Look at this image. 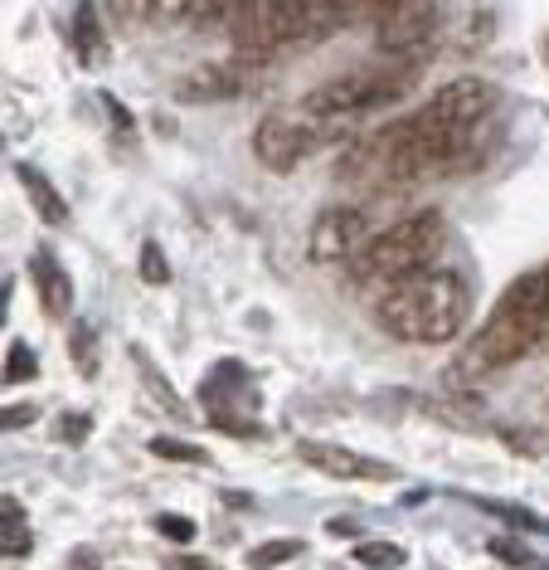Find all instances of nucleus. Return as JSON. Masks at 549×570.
Listing matches in <instances>:
<instances>
[{"mask_svg": "<svg viewBox=\"0 0 549 570\" xmlns=\"http://www.w3.org/2000/svg\"><path fill=\"white\" fill-rule=\"evenodd\" d=\"M30 375H34V356H30V346L24 342H16L10 346V356H6V381L20 385V381H30Z\"/></svg>", "mask_w": 549, "mask_h": 570, "instance_id": "21", "label": "nucleus"}, {"mask_svg": "<svg viewBox=\"0 0 549 570\" xmlns=\"http://www.w3.org/2000/svg\"><path fill=\"white\" fill-rule=\"evenodd\" d=\"M370 244H375V235H370L365 210H356V205H331V210H321L317 225H311L307 254L317 258V264H350L356 268Z\"/></svg>", "mask_w": 549, "mask_h": 570, "instance_id": "8", "label": "nucleus"}, {"mask_svg": "<svg viewBox=\"0 0 549 570\" xmlns=\"http://www.w3.org/2000/svg\"><path fill=\"white\" fill-rule=\"evenodd\" d=\"M34 414H39L34 405H6V430H24Z\"/></svg>", "mask_w": 549, "mask_h": 570, "instance_id": "24", "label": "nucleus"}, {"mask_svg": "<svg viewBox=\"0 0 549 570\" xmlns=\"http://www.w3.org/2000/svg\"><path fill=\"white\" fill-rule=\"evenodd\" d=\"M93 327H83V322H78V327L69 332V352H73V366L78 371H98V352H93Z\"/></svg>", "mask_w": 549, "mask_h": 570, "instance_id": "18", "label": "nucleus"}, {"mask_svg": "<svg viewBox=\"0 0 549 570\" xmlns=\"http://www.w3.org/2000/svg\"><path fill=\"white\" fill-rule=\"evenodd\" d=\"M297 556H302V541H297V537H282V541H263V547L248 551V566H253V570H272V566L297 561Z\"/></svg>", "mask_w": 549, "mask_h": 570, "instance_id": "15", "label": "nucleus"}, {"mask_svg": "<svg viewBox=\"0 0 549 570\" xmlns=\"http://www.w3.org/2000/svg\"><path fill=\"white\" fill-rule=\"evenodd\" d=\"M151 453L156 459H176V463H204V449L200 444H186V439H151Z\"/></svg>", "mask_w": 549, "mask_h": 570, "instance_id": "19", "label": "nucleus"}, {"mask_svg": "<svg viewBox=\"0 0 549 570\" xmlns=\"http://www.w3.org/2000/svg\"><path fill=\"white\" fill-rule=\"evenodd\" d=\"M442 10L438 6H375V40L389 63H423L438 45Z\"/></svg>", "mask_w": 549, "mask_h": 570, "instance_id": "6", "label": "nucleus"}, {"mask_svg": "<svg viewBox=\"0 0 549 570\" xmlns=\"http://www.w3.org/2000/svg\"><path fill=\"white\" fill-rule=\"evenodd\" d=\"M63 424H69V430H63V439H83V434H88V424H93V420H83V414H69Z\"/></svg>", "mask_w": 549, "mask_h": 570, "instance_id": "26", "label": "nucleus"}, {"mask_svg": "<svg viewBox=\"0 0 549 570\" xmlns=\"http://www.w3.org/2000/svg\"><path fill=\"white\" fill-rule=\"evenodd\" d=\"M442 239H448V225H442L438 210L403 215V219H395L389 229L375 235V244L356 264V278L375 283V288L385 293L389 283H403V278L423 274V268H433V258L442 254Z\"/></svg>", "mask_w": 549, "mask_h": 570, "instance_id": "4", "label": "nucleus"}, {"mask_svg": "<svg viewBox=\"0 0 549 570\" xmlns=\"http://www.w3.org/2000/svg\"><path fill=\"white\" fill-rule=\"evenodd\" d=\"M297 453L311 463L317 473L326 478H346V483H389L395 478V469H385V463H375V459H360V453H350L341 444H297Z\"/></svg>", "mask_w": 549, "mask_h": 570, "instance_id": "9", "label": "nucleus"}, {"mask_svg": "<svg viewBox=\"0 0 549 570\" xmlns=\"http://www.w3.org/2000/svg\"><path fill=\"white\" fill-rule=\"evenodd\" d=\"M16 176H20V186H24V196H30V205L39 210V219H49V225H63V219H69V205H63V196L54 190V180L39 176L30 161H20Z\"/></svg>", "mask_w": 549, "mask_h": 570, "instance_id": "12", "label": "nucleus"}, {"mask_svg": "<svg viewBox=\"0 0 549 570\" xmlns=\"http://www.w3.org/2000/svg\"><path fill=\"white\" fill-rule=\"evenodd\" d=\"M418 83V69L413 63H379V69H350L341 79L311 88L302 98L307 112H317V118H331V122H346L360 132V122L370 118V112L389 108V102H399L409 88Z\"/></svg>", "mask_w": 549, "mask_h": 570, "instance_id": "5", "label": "nucleus"}, {"mask_svg": "<svg viewBox=\"0 0 549 570\" xmlns=\"http://www.w3.org/2000/svg\"><path fill=\"white\" fill-rule=\"evenodd\" d=\"M141 278H147L151 288H161V283H171V264H166L161 244H141Z\"/></svg>", "mask_w": 549, "mask_h": 570, "instance_id": "20", "label": "nucleus"}, {"mask_svg": "<svg viewBox=\"0 0 549 570\" xmlns=\"http://www.w3.org/2000/svg\"><path fill=\"white\" fill-rule=\"evenodd\" d=\"M477 508H481V512H491V517H501V522H511V527L549 531L545 517H535V512H526V508H506V502H491V498H477Z\"/></svg>", "mask_w": 549, "mask_h": 570, "instance_id": "16", "label": "nucleus"}, {"mask_svg": "<svg viewBox=\"0 0 549 570\" xmlns=\"http://www.w3.org/2000/svg\"><path fill=\"white\" fill-rule=\"evenodd\" d=\"M248 83H253V79H248V63L243 59H233V63H200V69H190L186 79L176 83V94L186 102H209V98L243 94Z\"/></svg>", "mask_w": 549, "mask_h": 570, "instance_id": "10", "label": "nucleus"}, {"mask_svg": "<svg viewBox=\"0 0 549 570\" xmlns=\"http://www.w3.org/2000/svg\"><path fill=\"white\" fill-rule=\"evenodd\" d=\"M350 556H356L360 566H370V570H399L403 561H409L399 541H360V547L350 551Z\"/></svg>", "mask_w": 549, "mask_h": 570, "instance_id": "14", "label": "nucleus"}, {"mask_svg": "<svg viewBox=\"0 0 549 570\" xmlns=\"http://www.w3.org/2000/svg\"><path fill=\"white\" fill-rule=\"evenodd\" d=\"M311 151H321V137L311 118L302 108H287V112H268L263 122L253 127V157L263 171H297Z\"/></svg>", "mask_w": 549, "mask_h": 570, "instance_id": "7", "label": "nucleus"}, {"mask_svg": "<svg viewBox=\"0 0 549 570\" xmlns=\"http://www.w3.org/2000/svg\"><path fill=\"white\" fill-rule=\"evenodd\" d=\"M156 531H161V537H171V541H194V522L190 517H156Z\"/></svg>", "mask_w": 549, "mask_h": 570, "instance_id": "22", "label": "nucleus"}, {"mask_svg": "<svg viewBox=\"0 0 549 570\" xmlns=\"http://www.w3.org/2000/svg\"><path fill=\"white\" fill-rule=\"evenodd\" d=\"M545 342H549V264L520 274L511 288L496 297L491 317L481 322L472 346L462 352V371L467 375L506 371L516 361H526L530 352H540Z\"/></svg>", "mask_w": 549, "mask_h": 570, "instance_id": "2", "label": "nucleus"}, {"mask_svg": "<svg viewBox=\"0 0 549 570\" xmlns=\"http://www.w3.org/2000/svg\"><path fill=\"white\" fill-rule=\"evenodd\" d=\"M30 274H34L39 307H44L49 317H69V313H73V283H69V274H63L59 258H54V254H34Z\"/></svg>", "mask_w": 549, "mask_h": 570, "instance_id": "11", "label": "nucleus"}, {"mask_svg": "<svg viewBox=\"0 0 549 570\" xmlns=\"http://www.w3.org/2000/svg\"><path fill=\"white\" fill-rule=\"evenodd\" d=\"M375 317L409 346H448L472 317V288L457 268H423L403 283H389L375 303Z\"/></svg>", "mask_w": 549, "mask_h": 570, "instance_id": "1", "label": "nucleus"}, {"mask_svg": "<svg viewBox=\"0 0 549 570\" xmlns=\"http://www.w3.org/2000/svg\"><path fill=\"white\" fill-rule=\"evenodd\" d=\"M491 556H501V561H516V566H535V556L526 547H511V541H491Z\"/></svg>", "mask_w": 549, "mask_h": 570, "instance_id": "23", "label": "nucleus"}, {"mask_svg": "<svg viewBox=\"0 0 549 570\" xmlns=\"http://www.w3.org/2000/svg\"><path fill=\"white\" fill-rule=\"evenodd\" d=\"M166 570H209V561H200V556H171Z\"/></svg>", "mask_w": 549, "mask_h": 570, "instance_id": "25", "label": "nucleus"}, {"mask_svg": "<svg viewBox=\"0 0 549 570\" xmlns=\"http://www.w3.org/2000/svg\"><path fill=\"white\" fill-rule=\"evenodd\" d=\"M365 10L350 6H297V0H253V6H233L229 40L243 63H263L272 55L307 40H326L341 20H356Z\"/></svg>", "mask_w": 549, "mask_h": 570, "instance_id": "3", "label": "nucleus"}, {"mask_svg": "<svg viewBox=\"0 0 549 570\" xmlns=\"http://www.w3.org/2000/svg\"><path fill=\"white\" fill-rule=\"evenodd\" d=\"M545 55H549V45H545Z\"/></svg>", "mask_w": 549, "mask_h": 570, "instance_id": "27", "label": "nucleus"}, {"mask_svg": "<svg viewBox=\"0 0 549 570\" xmlns=\"http://www.w3.org/2000/svg\"><path fill=\"white\" fill-rule=\"evenodd\" d=\"M73 24H78V55H83V59H102V45H98V10L78 6V10H73Z\"/></svg>", "mask_w": 549, "mask_h": 570, "instance_id": "17", "label": "nucleus"}, {"mask_svg": "<svg viewBox=\"0 0 549 570\" xmlns=\"http://www.w3.org/2000/svg\"><path fill=\"white\" fill-rule=\"evenodd\" d=\"M0 547H6V556L30 551V527H24V508L16 498H6V508H0Z\"/></svg>", "mask_w": 549, "mask_h": 570, "instance_id": "13", "label": "nucleus"}]
</instances>
